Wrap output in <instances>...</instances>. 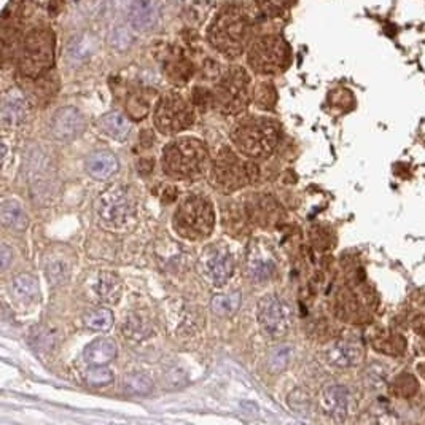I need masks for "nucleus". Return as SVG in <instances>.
I'll list each match as a JSON object with an SVG mask.
<instances>
[{
	"label": "nucleus",
	"mask_w": 425,
	"mask_h": 425,
	"mask_svg": "<svg viewBox=\"0 0 425 425\" xmlns=\"http://www.w3.org/2000/svg\"><path fill=\"white\" fill-rule=\"evenodd\" d=\"M279 124L271 118L249 117L231 131L234 149L247 158H267L279 142Z\"/></svg>",
	"instance_id": "f257e3e1"
},
{
	"label": "nucleus",
	"mask_w": 425,
	"mask_h": 425,
	"mask_svg": "<svg viewBox=\"0 0 425 425\" xmlns=\"http://www.w3.org/2000/svg\"><path fill=\"white\" fill-rule=\"evenodd\" d=\"M250 39V19L240 7L223 8L212 23L209 40L215 50L228 57L243 55Z\"/></svg>",
	"instance_id": "f03ea898"
},
{
	"label": "nucleus",
	"mask_w": 425,
	"mask_h": 425,
	"mask_svg": "<svg viewBox=\"0 0 425 425\" xmlns=\"http://www.w3.org/2000/svg\"><path fill=\"white\" fill-rule=\"evenodd\" d=\"M207 149L196 138H178L162 150V169L169 177L185 180L202 174L207 164Z\"/></svg>",
	"instance_id": "7ed1b4c3"
},
{
	"label": "nucleus",
	"mask_w": 425,
	"mask_h": 425,
	"mask_svg": "<svg viewBox=\"0 0 425 425\" xmlns=\"http://www.w3.org/2000/svg\"><path fill=\"white\" fill-rule=\"evenodd\" d=\"M214 225V206L202 195H188L183 198L172 217V227L176 233L188 240H202L209 238Z\"/></svg>",
	"instance_id": "20e7f679"
},
{
	"label": "nucleus",
	"mask_w": 425,
	"mask_h": 425,
	"mask_svg": "<svg viewBox=\"0 0 425 425\" xmlns=\"http://www.w3.org/2000/svg\"><path fill=\"white\" fill-rule=\"evenodd\" d=\"M55 46L56 39L53 30L46 28L30 30L18 53L21 75L35 80L48 73L55 61Z\"/></svg>",
	"instance_id": "39448f33"
},
{
	"label": "nucleus",
	"mask_w": 425,
	"mask_h": 425,
	"mask_svg": "<svg viewBox=\"0 0 425 425\" xmlns=\"http://www.w3.org/2000/svg\"><path fill=\"white\" fill-rule=\"evenodd\" d=\"M256 176H258V167L254 162L240 158L228 147H223L218 151L211 172L214 187L225 193H233L250 185L256 180Z\"/></svg>",
	"instance_id": "423d86ee"
},
{
	"label": "nucleus",
	"mask_w": 425,
	"mask_h": 425,
	"mask_svg": "<svg viewBox=\"0 0 425 425\" xmlns=\"http://www.w3.org/2000/svg\"><path fill=\"white\" fill-rule=\"evenodd\" d=\"M214 106L225 115H239L250 101V78L240 67H233L220 78L214 91Z\"/></svg>",
	"instance_id": "0eeeda50"
},
{
	"label": "nucleus",
	"mask_w": 425,
	"mask_h": 425,
	"mask_svg": "<svg viewBox=\"0 0 425 425\" xmlns=\"http://www.w3.org/2000/svg\"><path fill=\"white\" fill-rule=\"evenodd\" d=\"M288 45L279 35L260 37L249 50V64L263 75H272L285 69L288 64Z\"/></svg>",
	"instance_id": "6e6552de"
},
{
	"label": "nucleus",
	"mask_w": 425,
	"mask_h": 425,
	"mask_svg": "<svg viewBox=\"0 0 425 425\" xmlns=\"http://www.w3.org/2000/svg\"><path fill=\"white\" fill-rule=\"evenodd\" d=\"M153 120L160 133L176 134L190 128L195 122V113L185 99L176 93H169L156 104Z\"/></svg>",
	"instance_id": "1a4fd4ad"
},
{
	"label": "nucleus",
	"mask_w": 425,
	"mask_h": 425,
	"mask_svg": "<svg viewBox=\"0 0 425 425\" xmlns=\"http://www.w3.org/2000/svg\"><path fill=\"white\" fill-rule=\"evenodd\" d=\"M256 317L263 332L270 339H281L292 327L290 306L279 295H265L256 306Z\"/></svg>",
	"instance_id": "9d476101"
},
{
	"label": "nucleus",
	"mask_w": 425,
	"mask_h": 425,
	"mask_svg": "<svg viewBox=\"0 0 425 425\" xmlns=\"http://www.w3.org/2000/svg\"><path fill=\"white\" fill-rule=\"evenodd\" d=\"M134 214L133 199L120 185L108 187L97 201L99 220L108 228H123Z\"/></svg>",
	"instance_id": "9b49d317"
},
{
	"label": "nucleus",
	"mask_w": 425,
	"mask_h": 425,
	"mask_svg": "<svg viewBox=\"0 0 425 425\" xmlns=\"http://www.w3.org/2000/svg\"><path fill=\"white\" fill-rule=\"evenodd\" d=\"M202 274L214 287H223L234 272V260L228 249L214 247L206 252L201 260Z\"/></svg>",
	"instance_id": "f8f14e48"
},
{
	"label": "nucleus",
	"mask_w": 425,
	"mask_h": 425,
	"mask_svg": "<svg viewBox=\"0 0 425 425\" xmlns=\"http://www.w3.org/2000/svg\"><path fill=\"white\" fill-rule=\"evenodd\" d=\"M322 411L334 421H344L352 408V393L346 386L328 384L320 393Z\"/></svg>",
	"instance_id": "ddd939ff"
},
{
	"label": "nucleus",
	"mask_w": 425,
	"mask_h": 425,
	"mask_svg": "<svg viewBox=\"0 0 425 425\" xmlns=\"http://www.w3.org/2000/svg\"><path fill=\"white\" fill-rule=\"evenodd\" d=\"M85 131V118L73 107L61 108L51 122V133L59 140H73Z\"/></svg>",
	"instance_id": "4468645a"
},
{
	"label": "nucleus",
	"mask_w": 425,
	"mask_h": 425,
	"mask_svg": "<svg viewBox=\"0 0 425 425\" xmlns=\"http://www.w3.org/2000/svg\"><path fill=\"white\" fill-rule=\"evenodd\" d=\"M29 117V102L19 91L5 94L2 102V123L7 128H18Z\"/></svg>",
	"instance_id": "2eb2a0df"
},
{
	"label": "nucleus",
	"mask_w": 425,
	"mask_h": 425,
	"mask_svg": "<svg viewBox=\"0 0 425 425\" xmlns=\"http://www.w3.org/2000/svg\"><path fill=\"white\" fill-rule=\"evenodd\" d=\"M276 261L270 250L261 249L258 245L250 247L247 255V274L254 281H266L274 274Z\"/></svg>",
	"instance_id": "dca6fc26"
},
{
	"label": "nucleus",
	"mask_w": 425,
	"mask_h": 425,
	"mask_svg": "<svg viewBox=\"0 0 425 425\" xmlns=\"http://www.w3.org/2000/svg\"><path fill=\"white\" fill-rule=\"evenodd\" d=\"M361 357V348L352 341H338L327 350L328 363L338 368H352L360 363Z\"/></svg>",
	"instance_id": "f3484780"
},
{
	"label": "nucleus",
	"mask_w": 425,
	"mask_h": 425,
	"mask_svg": "<svg viewBox=\"0 0 425 425\" xmlns=\"http://www.w3.org/2000/svg\"><path fill=\"white\" fill-rule=\"evenodd\" d=\"M86 171L96 180H107L118 171V160L112 151H96L86 161Z\"/></svg>",
	"instance_id": "a211bd4d"
},
{
	"label": "nucleus",
	"mask_w": 425,
	"mask_h": 425,
	"mask_svg": "<svg viewBox=\"0 0 425 425\" xmlns=\"http://www.w3.org/2000/svg\"><path fill=\"white\" fill-rule=\"evenodd\" d=\"M129 24L134 30H150L156 23V8L150 0H135L129 8Z\"/></svg>",
	"instance_id": "6ab92c4d"
},
{
	"label": "nucleus",
	"mask_w": 425,
	"mask_h": 425,
	"mask_svg": "<svg viewBox=\"0 0 425 425\" xmlns=\"http://www.w3.org/2000/svg\"><path fill=\"white\" fill-rule=\"evenodd\" d=\"M93 292L101 301L115 304L122 296V282L112 272H101L93 282Z\"/></svg>",
	"instance_id": "aec40b11"
},
{
	"label": "nucleus",
	"mask_w": 425,
	"mask_h": 425,
	"mask_svg": "<svg viewBox=\"0 0 425 425\" xmlns=\"http://www.w3.org/2000/svg\"><path fill=\"white\" fill-rule=\"evenodd\" d=\"M118 354V346L110 338L93 341L85 349V360L89 365H108Z\"/></svg>",
	"instance_id": "412c9836"
},
{
	"label": "nucleus",
	"mask_w": 425,
	"mask_h": 425,
	"mask_svg": "<svg viewBox=\"0 0 425 425\" xmlns=\"http://www.w3.org/2000/svg\"><path fill=\"white\" fill-rule=\"evenodd\" d=\"M99 128L102 129L104 134L113 140H126L131 134V123L124 115L118 112L106 113L99 120Z\"/></svg>",
	"instance_id": "4be33fe9"
},
{
	"label": "nucleus",
	"mask_w": 425,
	"mask_h": 425,
	"mask_svg": "<svg viewBox=\"0 0 425 425\" xmlns=\"http://www.w3.org/2000/svg\"><path fill=\"white\" fill-rule=\"evenodd\" d=\"M12 293L18 301L24 304L35 303L40 298L39 282L30 274H19L12 282Z\"/></svg>",
	"instance_id": "5701e85b"
},
{
	"label": "nucleus",
	"mask_w": 425,
	"mask_h": 425,
	"mask_svg": "<svg viewBox=\"0 0 425 425\" xmlns=\"http://www.w3.org/2000/svg\"><path fill=\"white\" fill-rule=\"evenodd\" d=\"M0 214H2V222L5 227L18 231L28 228V215H26L24 209L19 202L3 201L2 207H0Z\"/></svg>",
	"instance_id": "b1692460"
},
{
	"label": "nucleus",
	"mask_w": 425,
	"mask_h": 425,
	"mask_svg": "<svg viewBox=\"0 0 425 425\" xmlns=\"http://www.w3.org/2000/svg\"><path fill=\"white\" fill-rule=\"evenodd\" d=\"M212 311L218 316L228 317L238 311L240 306V293L231 292V293H222V295H215L212 298Z\"/></svg>",
	"instance_id": "393cba45"
},
{
	"label": "nucleus",
	"mask_w": 425,
	"mask_h": 425,
	"mask_svg": "<svg viewBox=\"0 0 425 425\" xmlns=\"http://www.w3.org/2000/svg\"><path fill=\"white\" fill-rule=\"evenodd\" d=\"M85 325L94 332H107L113 325V314L106 308H97L85 316Z\"/></svg>",
	"instance_id": "a878e982"
},
{
	"label": "nucleus",
	"mask_w": 425,
	"mask_h": 425,
	"mask_svg": "<svg viewBox=\"0 0 425 425\" xmlns=\"http://www.w3.org/2000/svg\"><path fill=\"white\" fill-rule=\"evenodd\" d=\"M293 357V346L290 344H281L271 350L270 357H267V366L272 372H281L290 365Z\"/></svg>",
	"instance_id": "bb28decb"
},
{
	"label": "nucleus",
	"mask_w": 425,
	"mask_h": 425,
	"mask_svg": "<svg viewBox=\"0 0 425 425\" xmlns=\"http://www.w3.org/2000/svg\"><path fill=\"white\" fill-rule=\"evenodd\" d=\"M166 72L171 80L178 85V83H185L188 78H190L193 67L190 62L183 59V57H174V59L166 64Z\"/></svg>",
	"instance_id": "cd10ccee"
},
{
	"label": "nucleus",
	"mask_w": 425,
	"mask_h": 425,
	"mask_svg": "<svg viewBox=\"0 0 425 425\" xmlns=\"http://www.w3.org/2000/svg\"><path fill=\"white\" fill-rule=\"evenodd\" d=\"M37 85H35V99L37 101H50V99H53V96L57 91V80L55 75H51V73H45L44 77L35 78Z\"/></svg>",
	"instance_id": "c85d7f7f"
},
{
	"label": "nucleus",
	"mask_w": 425,
	"mask_h": 425,
	"mask_svg": "<svg viewBox=\"0 0 425 425\" xmlns=\"http://www.w3.org/2000/svg\"><path fill=\"white\" fill-rule=\"evenodd\" d=\"M91 56V41L85 39H73L67 48V57L72 64H82Z\"/></svg>",
	"instance_id": "c756f323"
},
{
	"label": "nucleus",
	"mask_w": 425,
	"mask_h": 425,
	"mask_svg": "<svg viewBox=\"0 0 425 425\" xmlns=\"http://www.w3.org/2000/svg\"><path fill=\"white\" fill-rule=\"evenodd\" d=\"M124 389L129 393H135V395H144V393H149L153 389V382L149 376L133 372L124 379Z\"/></svg>",
	"instance_id": "7c9ffc66"
},
{
	"label": "nucleus",
	"mask_w": 425,
	"mask_h": 425,
	"mask_svg": "<svg viewBox=\"0 0 425 425\" xmlns=\"http://www.w3.org/2000/svg\"><path fill=\"white\" fill-rule=\"evenodd\" d=\"M46 277L53 285H61L69 277V265L61 258H53L46 263Z\"/></svg>",
	"instance_id": "2f4dec72"
},
{
	"label": "nucleus",
	"mask_w": 425,
	"mask_h": 425,
	"mask_svg": "<svg viewBox=\"0 0 425 425\" xmlns=\"http://www.w3.org/2000/svg\"><path fill=\"white\" fill-rule=\"evenodd\" d=\"M85 377L89 386L101 387L107 386L113 381V372L107 368V365H93L91 368L85 372Z\"/></svg>",
	"instance_id": "473e14b6"
},
{
	"label": "nucleus",
	"mask_w": 425,
	"mask_h": 425,
	"mask_svg": "<svg viewBox=\"0 0 425 425\" xmlns=\"http://www.w3.org/2000/svg\"><path fill=\"white\" fill-rule=\"evenodd\" d=\"M254 101L261 108H271L276 104V89L271 83H260L254 88Z\"/></svg>",
	"instance_id": "72a5a7b5"
},
{
	"label": "nucleus",
	"mask_w": 425,
	"mask_h": 425,
	"mask_svg": "<svg viewBox=\"0 0 425 425\" xmlns=\"http://www.w3.org/2000/svg\"><path fill=\"white\" fill-rule=\"evenodd\" d=\"M124 333H126V338L140 341V339H145L150 337V327L142 322L140 317H129V319H126Z\"/></svg>",
	"instance_id": "f704fd0d"
},
{
	"label": "nucleus",
	"mask_w": 425,
	"mask_h": 425,
	"mask_svg": "<svg viewBox=\"0 0 425 425\" xmlns=\"http://www.w3.org/2000/svg\"><path fill=\"white\" fill-rule=\"evenodd\" d=\"M126 108H128L129 112V117L131 118H144L147 113H149V108H150V104H149V99H147L144 94H131L129 99H128V104H126Z\"/></svg>",
	"instance_id": "c9c22d12"
},
{
	"label": "nucleus",
	"mask_w": 425,
	"mask_h": 425,
	"mask_svg": "<svg viewBox=\"0 0 425 425\" xmlns=\"http://www.w3.org/2000/svg\"><path fill=\"white\" fill-rule=\"evenodd\" d=\"M293 3H295V0H256L258 8L267 17H279Z\"/></svg>",
	"instance_id": "e433bc0d"
},
{
	"label": "nucleus",
	"mask_w": 425,
	"mask_h": 425,
	"mask_svg": "<svg viewBox=\"0 0 425 425\" xmlns=\"http://www.w3.org/2000/svg\"><path fill=\"white\" fill-rule=\"evenodd\" d=\"M30 343H32L37 350H48L53 348V337L44 328H37L35 332L30 334Z\"/></svg>",
	"instance_id": "4c0bfd02"
},
{
	"label": "nucleus",
	"mask_w": 425,
	"mask_h": 425,
	"mask_svg": "<svg viewBox=\"0 0 425 425\" xmlns=\"http://www.w3.org/2000/svg\"><path fill=\"white\" fill-rule=\"evenodd\" d=\"M13 260V254L8 250V245H2V270H7L8 263Z\"/></svg>",
	"instance_id": "58836bf2"
},
{
	"label": "nucleus",
	"mask_w": 425,
	"mask_h": 425,
	"mask_svg": "<svg viewBox=\"0 0 425 425\" xmlns=\"http://www.w3.org/2000/svg\"><path fill=\"white\" fill-rule=\"evenodd\" d=\"M40 2H45V0H40ZM48 2H51V0H48Z\"/></svg>",
	"instance_id": "ea45409f"
}]
</instances>
